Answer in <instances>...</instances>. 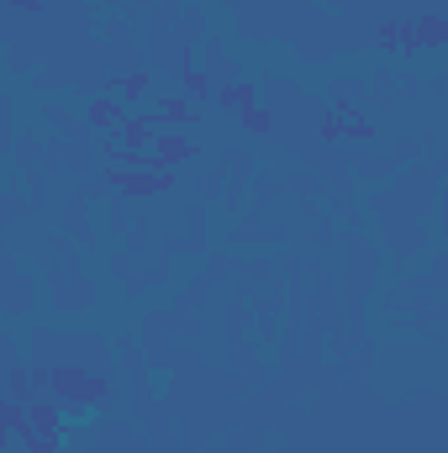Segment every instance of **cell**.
Segmentation results:
<instances>
[{"mask_svg": "<svg viewBox=\"0 0 448 453\" xmlns=\"http://www.w3.org/2000/svg\"><path fill=\"white\" fill-rule=\"evenodd\" d=\"M53 401H64V411H74V417H96L101 406H106V395H112V380L106 374H85V369H74V364H53V390H48Z\"/></svg>", "mask_w": 448, "mask_h": 453, "instance_id": "obj_1", "label": "cell"}, {"mask_svg": "<svg viewBox=\"0 0 448 453\" xmlns=\"http://www.w3.org/2000/svg\"><path fill=\"white\" fill-rule=\"evenodd\" d=\"M106 185H112L116 196H127V201H153V196L174 190V169H116L112 164Z\"/></svg>", "mask_w": 448, "mask_h": 453, "instance_id": "obj_2", "label": "cell"}, {"mask_svg": "<svg viewBox=\"0 0 448 453\" xmlns=\"http://www.w3.org/2000/svg\"><path fill=\"white\" fill-rule=\"evenodd\" d=\"M127 121H132V106H127L121 96H112V90H101L96 101H85V127L101 132V137H116Z\"/></svg>", "mask_w": 448, "mask_h": 453, "instance_id": "obj_3", "label": "cell"}, {"mask_svg": "<svg viewBox=\"0 0 448 453\" xmlns=\"http://www.w3.org/2000/svg\"><path fill=\"white\" fill-rule=\"evenodd\" d=\"M190 158H201V142H190V132H158V142H153V164L158 169H180V164H190Z\"/></svg>", "mask_w": 448, "mask_h": 453, "instance_id": "obj_4", "label": "cell"}, {"mask_svg": "<svg viewBox=\"0 0 448 453\" xmlns=\"http://www.w3.org/2000/svg\"><path fill=\"white\" fill-rule=\"evenodd\" d=\"M0 449H21L27 438H32V411H27V401H11V395H0Z\"/></svg>", "mask_w": 448, "mask_h": 453, "instance_id": "obj_5", "label": "cell"}, {"mask_svg": "<svg viewBox=\"0 0 448 453\" xmlns=\"http://www.w3.org/2000/svg\"><path fill=\"white\" fill-rule=\"evenodd\" d=\"M112 96H121L132 111H143V101H148V90H153V74L148 69H132V74H116L112 85H106Z\"/></svg>", "mask_w": 448, "mask_h": 453, "instance_id": "obj_6", "label": "cell"}, {"mask_svg": "<svg viewBox=\"0 0 448 453\" xmlns=\"http://www.w3.org/2000/svg\"><path fill=\"white\" fill-rule=\"evenodd\" d=\"M5 395H11V401H27V406L42 395V390H37L32 364H21V358H11V364H5Z\"/></svg>", "mask_w": 448, "mask_h": 453, "instance_id": "obj_7", "label": "cell"}, {"mask_svg": "<svg viewBox=\"0 0 448 453\" xmlns=\"http://www.w3.org/2000/svg\"><path fill=\"white\" fill-rule=\"evenodd\" d=\"M333 111H337V121H343V137H353V142H375V137H380V127H375L369 116L353 111V101H333Z\"/></svg>", "mask_w": 448, "mask_h": 453, "instance_id": "obj_8", "label": "cell"}, {"mask_svg": "<svg viewBox=\"0 0 448 453\" xmlns=\"http://www.w3.org/2000/svg\"><path fill=\"white\" fill-rule=\"evenodd\" d=\"M148 111L158 116V121H164L169 132H190V127L201 121V111H196L190 101H158V106H148Z\"/></svg>", "mask_w": 448, "mask_h": 453, "instance_id": "obj_9", "label": "cell"}, {"mask_svg": "<svg viewBox=\"0 0 448 453\" xmlns=\"http://www.w3.org/2000/svg\"><path fill=\"white\" fill-rule=\"evenodd\" d=\"M27 411H32V427H37V433H64V401H53V395H37Z\"/></svg>", "mask_w": 448, "mask_h": 453, "instance_id": "obj_10", "label": "cell"}, {"mask_svg": "<svg viewBox=\"0 0 448 453\" xmlns=\"http://www.w3.org/2000/svg\"><path fill=\"white\" fill-rule=\"evenodd\" d=\"M417 37H422V53H438V48H448V11H438V16H417Z\"/></svg>", "mask_w": 448, "mask_h": 453, "instance_id": "obj_11", "label": "cell"}, {"mask_svg": "<svg viewBox=\"0 0 448 453\" xmlns=\"http://www.w3.org/2000/svg\"><path fill=\"white\" fill-rule=\"evenodd\" d=\"M253 101H259V85L253 80H227L222 90H217V106H227V111H243Z\"/></svg>", "mask_w": 448, "mask_h": 453, "instance_id": "obj_12", "label": "cell"}, {"mask_svg": "<svg viewBox=\"0 0 448 453\" xmlns=\"http://www.w3.org/2000/svg\"><path fill=\"white\" fill-rule=\"evenodd\" d=\"M180 80H185V90L196 96V101H206L212 96V80H206V69H201V58L185 48V58H180Z\"/></svg>", "mask_w": 448, "mask_h": 453, "instance_id": "obj_13", "label": "cell"}, {"mask_svg": "<svg viewBox=\"0 0 448 453\" xmlns=\"http://www.w3.org/2000/svg\"><path fill=\"white\" fill-rule=\"evenodd\" d=\"M237 127H243L248 137H269V132H274V111H269L264 101H253V106L237 111Z\"/></svg>", "mask_w": 448, "mask_h": 453, "instance_id": "obj_14", "label": "cell"}, {"mask_svg": "<svg viewBox=\"0 0 448 453\" xmlns=\"http://www.w3.org/2000/svg\"><path fill=\"white\" fill-rule=\"evenodd\" d=\"M401 37H406V21H380V32H375V48L401 58Z\"/></svg>", "mask_w": 448, "mask_h": 453, "instance_id": "obj_15", "label": "cell"}, {"mask_svg": "<svg viewBox=\"0 0 448 453\" xmlns=\"http://www.w3.org/2000/svg\"><path fill=\"white\" fill-rule=\"evenodd\" d=\"M322 142H343V121H337V111H333V106L322 111Z\"/></svg>", "mask_w": 448, "mask_h": 453, "instance_id": "obj_16", "label": "cell"}, {"mask_svg": "<svg viewBox=\"0 0 448 453\" xmlns=\"http://www.w3.org/2000/svg\"><path fill=\"white\" fill-rule=\"evenodd\" d=\"M16 11H42V0H11Z\"/></svg>", "mask_w": 448, "mask_h": 453, "instance_id": "obj_17", "label": "cell"}, {"mask_svg": "<svg viewBox=\"0 0 448 453\" xmlns=\"http://www.w3.org/2000/svg\"><path fill=\"white\" fill-rule=\"evenodd\" d=\"M412 5H422V11H428V5H433V0H412Z\"/></svg>", "mask_w": 448, "mask_h": 453, "instance_id": "obj_18", "label": "cell"}, {"mask_svg": "<svg viewBox=\"0 0 448 453\" xmlns=\"http://www.w3.org/2000/svg\"><path fill=\"white\" fill-rule=\"evenodd\" d=\"M0 453H27V449H0Z\"/></svg>", "mask_w": 448, "mask_h": 453, "instance_id": "obj_19", "label": "cell"}, {"mask_svg": "<svg viewBox=\"0 0 448 453\" xmlns=\"http://www.w3.org/2000/svg\"><path fill=\"white\" fill-rule=\"evenodd\" d=\"M444 11H448V5H444Z\"/></svg>", "mask_w": 448, "mask_h": 453, "instance_id": "obj_20", "label": "cell"}]
</instances>
